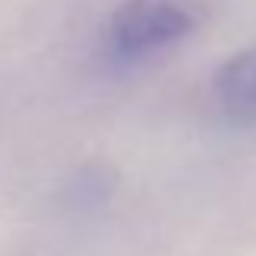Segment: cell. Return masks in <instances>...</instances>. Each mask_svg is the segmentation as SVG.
<instances>
[{
    "mask_svg": "<svg viewBox=\"0 0 256 256\" xmlns=\"http://www.w3.org/2000/svg\"><path fill=\"white\" fill-rule=\"evenodd\" d=\"M201 20V0H120L100 30V49L114 65H140L185 42Z\"/></svg>",
    "mask_w": 256,
    "mask_h": 256,
    "instance_id": "cell-1",
    "label": "cell"
},
{
    "mask_svg": "<svg viewBox=\"0 0 256 256\" xmlns=\"http://www.w3.org/2000/svg\"><path fill=\"white\" fill-rule=\"evenodd\" d=\"M211 100L234 126H256V46L240 49L211 75Z\"/></svg>",
    "mask_w": 256,
    "mask_h": 256,
    "instance_id": "cell-2",
    "label": "cell"
}]
</instances>
